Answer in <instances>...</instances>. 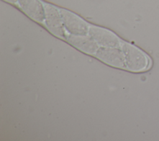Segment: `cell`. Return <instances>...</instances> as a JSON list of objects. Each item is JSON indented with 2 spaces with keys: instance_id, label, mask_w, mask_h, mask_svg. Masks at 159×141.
<instances>
[{
  "instance_id": "6da1fadb",
  "label": "cell",
  "mask_w": 159,
  "mask_h": 141,
  "mask_svg": "<svg viewBox=\"0 0 159 141\" xmlns=\"http://www.w3.org/2000/svg\"><path fill=\"white\" fill-rule=\"evenodd\" d=\"M120 47L124 54L125 70L137 73L146 71L150 68L151 60L143 51L124 41H122Z\"/></svg>"
},
{
  "instance_id": "7a4b0ae2",
  "label": "cell",
  "mask_w": 159,
  "mask_h": 141,
  "mask_svg": "<svg viewBox=\"0 0 159 141\" xmlns=\"http://www.w3.org/2000/svg\"><path fill=\"white\" fill-rule=\"evenodd\" d=\"M66 35H87L90 25L76 14L64 9H59Z\"/></svg>"
},
{
  "instance_id": "3957f363",
  "label": "cell",
  "mask_w": 159,
  "mask_h": 141,
  "mask_svg": "<svg viewBox=\"0 0 159 141\" xmlns=\"http://www.w3.org/2000/svg\"><path fill=\"white\" fill-rule=\"evenodd\" d=\"M45 21L47 29L54 35L66 40V32L59 9L48 3H44Z\"/></svg>"
},
{
  "instance_id": "277c9868",
  "label": "cell",
  "mask_w": 159,
  "mask_h": 141,
  "mask_svg": "<svg viewBox=\"0 0 159 141\" xmlns=\"http://www.w3.org/2000/svg\"><path fill=\"white\" fill-rule=\"evenodd\" d=\"M94 57L114 67L125 70L124 52L121 47H100Z\"/></svg>"
},
{
  "instance_id": "5b68a950",
  "label": "cell",
  "mask_w": 159,
  "mask_h": 141,
  "mask_svg": "<svg viewBox=\"0 0 159 141\" xmlns=\"http://www.w3.org/2000/svg\"><path fill=\"white\" fill-rule=\"evenodd\" d=\"M88 34L100 47H120L122 41L111 31L93 25H90Z\"/></svg>"
},
{
  "instance_id": "8992f818",
  "label": "cell",
  "mask_w": 159,
  "mask_h": 141,
  "mask_svg": "<svg viewBox=\"0 0 159 141\" xmlns=\"http://www.w3.org/2000/svg\"><path fill=\"white\" fill-rule=\"evenodd\" d=\"M20 9L32 20L44 24L45 6L40 0H17Z\"/></svg>"
},
{
  "instance_id": "52a82bcc",
  "label": "cell",
  "mask_w": 159,
  "mask_h": 141,
  "mask_svg": "<svg viewBox=\"0 0 159 141\" xmlns=\"http://www.w3.org/2000/svg\"><path fill=\"white\" fill-rule=\"evenodd\" d=\"M66 40L78 49L94 56L100 47L89 34L87 35H66Z\"/></svg>"
},
{
  "instance_id": "ba28073f",
  "label": "cell",
  "mask_w": 159,
  "mask_h": 141,
  "mask_svg": "<svg viewBox=\"0 0 159 141\" xmlns=\"http://www.w3.org/2000/svg\"><path fill=\"white\" fill-rule=\"evenodd\" d=\"M4 1H6L9 2H11V3H17V0H4Z\"/></svg>"
}]
</instances>
